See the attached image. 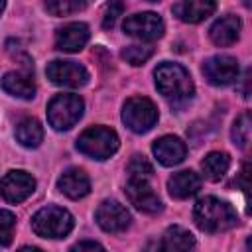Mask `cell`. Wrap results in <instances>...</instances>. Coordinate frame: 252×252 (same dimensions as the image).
Listing matches in <instances>:
<instances>
[{
	"mask_svg": "<svg viewBox=\"0 0 252 252\" xmlns=\"http://www.w3.org/2000/svg\"><path fill=\"white\" fill-rule=\"evenodd\" d=\"M128 173L130 179H148L154 173V167L144 156H134L128 163Z\"/></svg>",
	"mask_w": 252,
	"mask_h": 252,
	"instance_id": "484cf974",
	"label": "cell"
},
{
	"mask_svg": "<svg viewBox=\"0 0 252 252\" xmlns=\"http://www.w3.org/2000/svg\"><path fill=\"white\" fill-rule=\"evenodd\" d=\"M18 252H41L39 248H33V246H24V248H20Z\"/></svg>",
	"mask_w": 252,
	"mask_h": 252,
	"instance_id": "4dcf8cb0",
	"label": "cell"
},
{
	"mask_svg": "<svg viewBox=\"0 0 252 252\" xmlns=\"http://www.w3.org/2000/svg\"><path fill=\"white\" fill-rule=\"evenodd\" d=\"M232 140L236 146L246 148L250 142V112H242L232 126Z\"/></svg>",
	"mask_w": 252,
	"mask_h": 252,
	"instance_id": "603a6c76",
	"label": "cell"
},
{
	"mask_svg": "<svg viewBox=\"0 0 252 252\" xmlns=\"http://www.w3.org/2000/svg\"><path fill=\"white\" fill-rule=\"evenodd\" d=\"M199 189H201V177L191 169L177 171L167 179V191H169V195L173 199L193 197Z\"/></svg>",
	"mask_w": 252,
	"mask_h": 252,
	"instance_id": "2e32d148",
	"label": "cell"
},
{
	"mask_svg": "<svg viewBox=\"0 0 252 252\" xmlns=\"http://www.w3.org/2000/svg\"><path fill=\"white\" fill-rule=\"evenodd\" d=\"M159 246L163 252H195L197 242L195 236L183 226H169L159 238Z\"/></svg>",
	"mask_w": 252,
	"mask_h": 252,
	"instance_id": "ac0fdd59",
	"label": "cell"
},
{
	"mask_svg": "<svg viewBox=\"0 0 252 252\" xmlns=\"http://www.w3.org/2000/svg\"><path fill=\"white\" fill-rule=\"evenodd\" d=\"M146 252H163L161 246H159V240H152V242L146 246Z\"/></svg>",
	"mask_w": 252,
	"mask_h": 252,
	"instance_id": "f546056e",
	"label": "cell"
},
{
	"mask_svg": "<svg viewBox=\"0 0 252 252\" xmlns=\"http://www.w3.org/2000/svg\"><path fill=\"white\" fill-rule=\"evenodd\" d=\"M57 187L69 199H81L91 191V181H89V175L83 169L71 167V169L63 171V175L57 181Z\"/></svg>",
	"mask_w": 252,
	"mask_h": 252,
	"instance_id": "9a60e30c",
	"label": "cell"
},
{
	"mask_svg": "<svg viewBox=\"0 0 252 252\" xmlns=\"http://www.w3.org/2000/svg\"><path fill=\"white\" fill-rule=\"evenodd\" d=\"M73 217L61 207H43L32 219V228L41 238H63L73 230Z\"/></svg>",
	"mask_w": 252,
	"mask_h": 252,
	"instance_id": "3957f363",
	"label": "cell"
},
{
	"mask_svg": "<svg viewBox=\"0 0 252 252\" xmlns=\"http://www.w3.org/2000/svg\"><path fill=\"white\" fill-rule=\"evenodd\" d=\"M152 47H148V45H128V47H124L122 49V59L124 61H128L130 65H142V63H146L150 57H152Z\"/></svg>",
	"mask_w": 252,
	"mask_h": 252,
	"instance_id": "cb8c5ba5",
	"label": "cell"
},
{
	"mask_svg": "<svg viewBox=\"0 0 252 252\" xmlns=\"http://www.w3.org/2000/svg\"><path fill=\"white\" fill-rule=\"evenodd\" d=\"M215 10H217V4L209 2V0H185V2L173 4V12L179 16V20H183L187 24L203 22Z\"/></svg>",
	"mask_w": 252,
	"mask_h": 252,
	"instance_id": "d6986e66",
	"label": "cell"
},
{
	"mask_svg": "<svg viewBox=\"0 0 252 252\" xmlns=\"http://www.w3.org/2000/svg\"><path fill=\"white\" fill-rule=\"evenodd\" d=\"M77 150L93 159H106L118 150V136L106 126H93L77 138Z\"/></svg>",
	"mask_w": 252,
	"mask_h": 252,
	"instance_id": "277c9868",
	"label": "cell"
},
{
	"mask_svg": "<svg viewBox=\"0 0 252 252\" xmlns=\"http://www.w3.org/2000/svg\"><path fill=\"white\" fill-rule=\"evenodd\" d=\"M122 10H124V6H122L120 2H110V4L106 6V12H104L102 28H104V30H110V28H114V24H116L118 16L122 14Z\"/></svg>",
	"mask_w": 252,
	"mask_h": 252,
	"instance_id": "83f0119b",
	"label": "cell"
},
{
	"mask_svg": "<svg viewBox=\"0 0 252 252\" xmlns=\"http://www.w3.org/2000/svg\"><path fill=\"white\" fill-rule=\"evenodd\" d=\"M193 219L201 230L211 232V234L230 230L238 222V217H236V211L232 209V205H228L226 201H220L217 197L199 199L193 209Z\"/></svg>",
	"mask_w": 252,
	"mask_h": 252,
	"instance_id": "6da1fadb",
	"label": "cell"
},
{
	"mask_svg": "<svg viewBox=\"0 0 252 252\" xmlns=\"http://www.w3.org/2000/svg\"><path fill=\"white\" fill-rule=\"evenodd\" d=\"M2 10H4V2H0V14H2Z\"/></svg>",
	"mask_w": 252,
	"mask_h": 252,
	"instance_id": "1f68e13d",
	"label": "cell"
},
{
	"mask_svg": "<svg viewBox=\"0 0 252 252\" xmlns=\"http://www.w3.org/2000/svg\"><path fill=\"white\" fill-rule=\"evenodd\" d=\"M83 110L85 102L79 94H55L47 104V120L55 130H69L79 122Z\"/></svg>",
	"mask_w": 252,
	"mask_h": 252,
	"instance_id": "5b68a950",
	"label": "cell"
},
{
	"mask_svg": "<svg viewBox=\"0 0 252 252\" xmlns=\"http://www.w3.org/2000/svg\"><path fill=\"white\" fill-rule=\"evenodd\" d=\"M45 75L51 83L59 85V87H83L89 81V73L83 65H79L77 61H63V59H55L47 65Z\"/></svg>",
	"mask_w": 252,
	"mask_h": 252,
	"instance_id": "52a82bcc",
	"label": "cell"
},
{
	"mask_svg": "<svg viewBox=\"0 0 252 252\" xmlns=\"http://www.w3.org/2000/svg\"><path fill=\"white\" fill-rule=\"evenodd\" d=\"M35 189V179L20 169L8 171L0 181V193L8 203H22L26 201Z\"/></svg>",
	"mask_w": 252,
	"mask_h": 252,
	"instance_id": "30bf717a",
	"label": "cell"
},
{
	"mask_svg": "<svg viewBox=\"0 0 252 252\" xmlns=\"http://www.w3.org/2000/svg\"><path fill=\"white\" fill-rule=\"evenodd\" d=\"M2 89L18 98H33L35 94V85L32 75L22 73V71H10L2 77Z\"/></svg>",
	"mask_w": 252,
	"mask_h": 252,
	"instance_id": "ffe728a7",
	"label": "cell"
},
{
	"mask_svg": "<svg viewBox=\"0 0 252 252\" xmlns=\"http://www.w3.org/2000/svg\"><path fill=\"white\" fill-rule=\"evenodd\" d=\"M124 32L132 37L154 41L163 35V22L154 12H142V14H134L124 20Z\"/></svg>",
	"mask_w": 252,
	"mask_h": 252,
	"instance_id": "9c48e42d",
	"label": "cell"
},
{
	"mask_svg": "<svg viewBox=\"0 0 252 252\" xmlns=\"http://www.w3.org/2000/svg\"><path fill=\"white\" fill-rule=\"evenodd\" d=\"M238 61L230 55H215L203 63V75L211 85L224 87L238 79Z\"/></svg>",
	"mask_w": 252,
	"mask_h": 252,
	"instance_id": "ba28073f",
	"label": "cell"
},
{
	"mask_svg": "<svg viewBox=\"0 0 252 252\" xmlns=\"http://www.w3.org/2000/svg\"><path fill=\"white\" fill-rule=\"evenodd\" d=\"M126 197L128 201L142 213H158L161 209V201L158 193L150 187L148 179H128L126 183Z\"/></svg>",
	"mask_w": 252,
	"mask_h": 252,
	"instance_id": "8fae6325",
	"label": "cell"
},
{
	"mask_svg": "<svg viewBox=\"0 0 252 252\" xmlns=\"http://www.w3.org/2000/svg\"><path fill=\"white\" fill-rule=\"evenodd\" d=\"M122 120L132 132H148L158 122V108L146 96H132L126 100L122 110Z\"/></svg>",
	"mask_w": 252,
	"mask_h": 252,
	"instance_id": "8992f818",
	"label": "cell"
},
{
	"mask_svg": "<svg viewBox=\"0 0 252 252\" xmlns=\"http://www.w3.org/2000/svg\"><path fill=\"white\" fill-rule=\"evenodd\" d=\"M87 4L85 2H77V0H53L45 4V10L51 12L53 16H69L73 12L83 10Z\"/></svg>",
	"mask_w": 252,
	"mask_h": 252,
	"instance_id": "d4e9b609",
	"label": "cell"
},
{
	"mask_svg": "<svg viewBox=\"0 0 252 252\" xmlns=\"http://www.w3.org/2000/svg\"><path fill=\"white\" fill-rule=\"evenodd\" d=\"M228 165H230V158L224 152H211L201 161V169H203L205 177L211 181L222 179V175L228 171Z\"/></svg>",
	"mask_w": 252,
	"mask_h": 252,
	"instance_id": "7402d4cb",
	"label": "cell"
},
{
	"mask_svg": "<svg viewBox=\"0 0 252 252\" xmlns=\"http://www.w3.org/2000/svg\"><path fill=\"white\" fill-rule=\"evenodd\" d=\"M152 152H154L156 159L161 165L169 167V165H177V163H181L185 159L187 148L177 136H161L159 140L154 142Z\"/></svg>",
	"mask_w": 252,
	"mask_h": 252,
	"instance_id": "5bb4252c",
	"label": "cell"
},
{
	"mask_svg": "<svg viewBox=\"0 0 252 252\" xmlns=\"http://www.w3.org/2000/svg\"><path fill=\"white\" fill-rule=\"evenodd\" d=\"M16 140L26 148H37L43 140V128L35 118H26L16 126Z\"/></svg>",
	"mask_w": 252,
	"mask_h": 252,
	"instance_id": "44dd1931",
	"label": "cell"
},
{
	"mask_svg": "<svg viewBox=\"0 0 252 252\" xmlns=\"http://www.w3.org/2000/svg\"><path fill=\"white\" fill-rule=\"evenodd\" d=\"M14 224H16V217L10 211L0 209V246H8L12 242Z\"/></svg>",
	"mask_w": 252,
	"mask_h": 252,
	"instance_id": "4316f807",
	"label": "cell"
},
{
	"mask_svg": "<svg viewBox=\"0 0 252 252\" xmlns=\"http://www.w3.org/2000/svg\"><path fill=\"white\" fill-rule=\"evenodd\" d=\"M71 252H104V248L98 244V242H93V240H83L79 244H75L71 248Z\"/></svg>",
	"mask_w": 252,
	"mask_h": 252,
	"instance_id": "f1b7e54d",
	"label": "cell"
},
{
	"mask_svg": "<svg viewBox=\"0 0 252 252\" xmlns=\"http://www.w3.org/2000/svg\"><path fill=\"white\" fill-rule=\"evenodd\" d=\"M156 77V87L158 91L171 100L173 104H181L185 100H189L193 96V81L189 77V73L177 65V63H161L158 65V69L154 71Z\"/></svg>",
	"mask_w": 252,
	"mask_h": 252,
	"instance_id": "7a4b0ae2",
	"label": "cell"
},
{
	"mask_svg": "<svg viewBox=\"0 0 252 252\" xmlns=\"http://www.w3.org/2000/svg\"><path fill=\"white\" fill-rule=\"evenodd\" d=\"M89 41V28L83 22H71L57 30L55 33V47L59 51L75 53L81 51Z\"/></svg>",
	"mask_w": 252,
	"mask_h": 252,
	"instance_id": "4fadbf2b",
	"label": "cell"
},
{
	"mask_svg": "<svg viewBox=\"0 0 252 252\" xmlns=\"http://www.w3.org/2000/svg\"><path fill=\"white\" fill-rule=\"evenodd\" d=\"M98 226L106 232H122L130 224V213L118 201H102L94 213Z\"/></svg>",
	"mask_w": 252,
	"mask_h": 252,
	"instance_id": "7c38bea8",
	"label": "cell"
},
{
	"mask_svg": "<svg viewBox=\"0 0 252 252\" xmlns=\"http://www.w3.org/2000/svg\"><path fill=\"white\" fill-rule=\"evenodd\" d=\"M211 39H213V43L215 45H219V47H228V45H232L236 39H238V35H240V20L236 18V16H232V14H228V16H222V18H219L213 26H211Z\"/></svg>",
	"mask_w": 252,
	"mask_h": 252,
	"instance_id": "e0dca14e",
	"label": "cell"
}]
</instances>
